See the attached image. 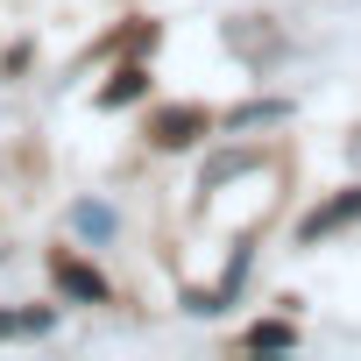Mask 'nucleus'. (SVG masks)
<instances>
[{
  "mask_svg": "<svg viewBox=\"0 0 361 361\" xmlns=\"http://www.w3.org/2000/svg\"><path fill=\"white\" fill-rule=\"evenodd\" d=\"M248 347L255 354H283V347H298V326L290 319H262V326H248Z\"/></svg>",
  "mask_w": 361,
  "mask_h": 361,
  "instance_id": "nucleus-4",
  "label": "nucleus"
},
{
  "mask_svg": "<svg viewBox=\"0 0 361 361\" xmlns=\"http://www.w3.org/2000/svg\"><path fill=\"white\" fill-rule=\"evenodd\" d=\"M347 220H361V185H354V192H340V199H326L298 234H305V241H326V234H333V227H347Z\"/></svg>",
  "mask_w": 361,
  "mask_h": 361,
  "instance_id": "nucleus-3",
  "label": "nucleus"
},
{
  "mask_svg": "<svg viewBox=\"0 0 361 361\" xmlns=\"http://www.w3.org/2000/svg\"><path fill=\"white\" fill-rule=\"evenodd\" d=\"M255 121H283V106H276V99H262V106H241L227 128H255Z\"/></svg>",
  "mask_w": 361,
  "mask_h": 361,
  "instance_id": "nucleus-7",
  "label": "nucleus"
},
{
  "mask_svg": "<svg viewBox=\"0 0 361 361\" xmlns=\"http://www.w3.org/2000/svg\"><path fill=\"white\" fill-rule=\"evenodd\" d=\"M50 269H57V283H64L71 298H85V305H106V298H114V290H106V276H99V269H85L78 255H57Z\"/></svg>",
  "mask_w": 361,
  "mask_h": 361,
  "instance_id": "nucleus-2",
  "label": "nucleus"
},
{
  "mask_svg": "<svg viewBox=\"0 0 361 361\" xmlns=\"http://www.w3.org/2000/svg\"><path fill=\"white\" fill-rule=\"evenodd\" d=\"M78 227H85V234H114V220H106L99 206H78Z\"/></svg>",
  "mask_w": 361,
  "mask_h": 361,
  "instance_id": "nucleus-8",
  "label": "nucleus"
},
{
  "mask_svg": "<svg viewBox=\"0 0 361 361\" xmlns=\"http://www.w3.org/2000/svg\"><path fill=\"white\" fill-rule=\"evenodd\" d=\"M199 128H206L199 106H177V114H156V121H149V142H156V149H185V142H199Z\"/></svg>",
  "mask_w": 361,
  "mask_h": 361,
  "instance_id": "nucleus-1",
  "label": "nucleus"
},
{
  "mask_svg": "<svg viewBox=\"0 0 361 361\" xmlns=\"http://www.w3.org/2000/svg\"><path fill=\"white\" fill-rule=\"evenodd\" d=\"M29 333H50V312H0V340H29Z\"/></svg>",
  "mask_w": 361,
  "mask_h": 361,
  "instance_id": "nucleus-5",
  "label": "nucleus"
},
{
  "mask_svg": "<svg viewBox=\"0 0 361 361\" xmlns=\"http://www.w3.org/2000/svg\"><path fill=\"white\" fill-rule=\"evenodd\" d=\"M142 85H149V78H142V71L128 64V71H121V78H114V85L99 92V106H128V99H142Z\"/></svg>",
  "mask_w": 361,
  "mask_h": 361,
  "instance_id": "nucleus-6",
  "label": "nucleus"
}]
</instances>
